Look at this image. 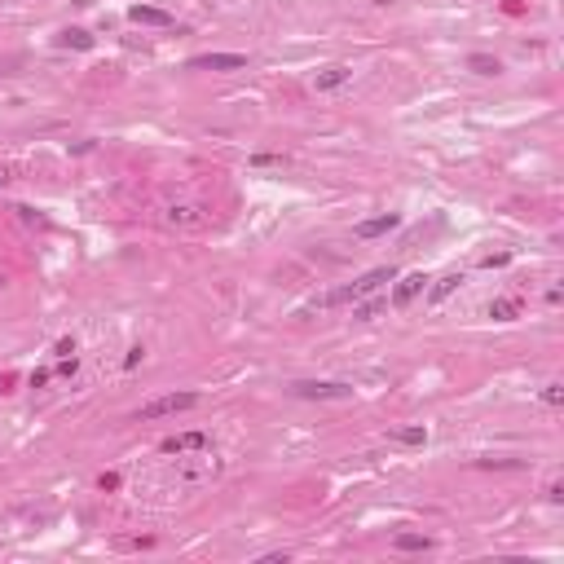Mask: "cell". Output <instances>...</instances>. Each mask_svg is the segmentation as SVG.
I'll list each match as a JSON object with an SVG mask.
<instances>
[{"label": "cell", "mask_w": 564, "mask_h": 564, "mask_svg": "<svg viewBox=\"0 0 564 564\" xmlns=\"http://www.w3.org/2000/svg\"><path fill=\"white\" fill-rule=\"evenodd\" d=\"M295 397H305V402H344V397H353V384H340V379H300V384H291Z\"/></svg>", "instance_id": "cell-1"}, {"label": "cell", "mask_w": 564, "mask_h": 564, "mask_svg": "<svg viewBox=\"0 0 564 564\" xmlns=\"http://www.w3.org/2000/svg\"><path fill=\"white\" fill-rule=\"evenodd\" d=\"M397 274H392V264H384V269H371V274H361L353 287H344V291H335V295H326L322 305H340V300H361V295H371V291H379L384 282H392Z\"/></svg>", "instance_id": "cell-2"}, {"label": "cell", "mask_w": 564, "mask_h": 564, "mask_svg": "<svg viewBox=\"0 0 564 564\" xmlns=\"http://www.w3.org/2000/svg\"><path fill=\"white\" fill-rule=\"evenodd\" d=\"M198 406V392H168V397H155L137 410V419H163V414H186Z\"/></svg>", "instance_id": "cell-3"}, {"label": "cell", "mask_w": 564, "mask_h": 564, "mask_svg": "<svg viewBox=\"0 0 564 564\" xmlns=\"http://www.w3.org/2000/svg\"><path fill=\"white\" fill-rule=\"evenodd\" d=\"M190 66L194 71H243L247 58L243 53H198V58H190Z\"/></svg>", "instance_id": "cell-4"}, {"label": "cell", "mask_w": 564, "mask_h": 564, "mask_svg": "<svg viewBox=\"0 0 564 564\" xmlns=\"http://www.w3.org/2000/svg\"><path fill=\"white\" fill-rule=\"evenodd\" d=\"M348 79H353V71L335 62V66H322V71L313 75V89H318V93H335V89H344V84H348Z\"/></svg>", "instance_id": "cell-5"}, {"label": "cell", "mask_w": 564, "mask_h": 564, "mask_svg": "<svg viewBox=\"0 0 564 564\" xmlns=\"http://www.w3.org/2000/svg\"><path fill=\"white\" fill-rule=\"evenodd\" d=\"M128 18L137 27H172V13L168 9H155V5H132Z\"/></svg>", "instance_id": "cell-6"}, {"label": "cell", "mask_w": 564, "mask_h": 564, "mask_svg": "<svg viewBox=\"0 0 564 564\" xmlns=\"http://www.w3.org/2000/svg\"><path fill=\"white\" fill-rule=\"evenodd\" d=\"M423 282H428L423 274H406V278H402V282L392 287V309H406V305L414 300V295L423 291Z\"/></svg>", "instance_id": "cell-7"}, {"label": "cell", "mask_w": 564, "mask_h": 564, "mask_svg": "<svg viewBox=\"0 0 564 564\" xmlns=\"http://www.w3.org/2000/svg\"><path fill=\"white\" fill-rule=\"evenodd\" d=\"M207 437L203 432H181V437H168L163 441V454H181V450H203Z\"/></svg>", "instance_id": "cell-8"}, {"label": "cell", "mask_w": 564, "mask_h": 564, "mask_svg": "<svg viewBox=\"0 0 564 564\" xmlns=\"http://www.w3.org/2000/svg\"><path fill=\"white\" fill-rule=\"evenodd\" d=\"M388 229H397V212H384V217H375V221H361L357 238H379V234H388Z\"/></svg>", "instance_id": "cell-9"}, {"label": "cell", "mask_w": 564, "mask_h": 564, "mask_svg": "<svg viewBox=\"0 0 564 564\" xmlns=\"http://www.w3.org/2000/svg\"><path fill=\"white\" fill-rule=\"evenodd\" d=\"M168 225L194 229V225H203V217H198V207H190V203H172V207H168Z\"/></svg>", "instance_id": "cell-10"}, {"label": "cell", "mask_w": 564, "mask_h": 564, "mask_svg": "<svg viewBox=\"0 0 564 564\" xmlns=\"http://www.w3.org/2000/svg\"><path fill=\"white\" fill-rule=\"evenodd\" d=\"M58 44H62V49H79V53H89V49H93V36H89L84 27H66L62 36H58Z\"/></svg>", "instance_id": "cell-11"}, {"label": "cell", "mask_w": 564, "mask_h": 564, "mask_svg": "<svg viewBox=\"0 0 564 564\" xmlns=\"http://www.w3.org/2000/svg\"><path fill=\"white\" fill-rule=\"evenodd\" d=\"M459 287H463V274H445V278H437V287L428 291V300H432V305H441L445 295H454Z\"/></svg>", "instance_id": "cell-12"}, {"label": "cell", "mask_w": 564, "mask_h": 564, "mask_svg": "<svg viewBox=\"0 0 564 564\" xmlns=\"http://www.w3.org/2000/svg\"><path fill=\"white\" fill-rule=\"evenodd\" d=\"M388 441H397V445H423V441H428V428H423V423H414V428H392Z\"/></svg>", "instance_id": "cell-13"}, {"label": "cell", "mask_w": 564, "mask_h": 564, "mask_svg": "<svg viewBox=\"0 0 564 564\" xmlns=\"http://www.w3.org/2000/svg\"><path fill=\"white\" fill-rule=\"evenodd\" d=\"M489 318H499V322L520 318V300H516V295H503V300H494V305H489Z\"/></svg>", "instance_id": "cell-14"}, {"label": "cell", "mask_w": 564, "mask_h": 564, "mask_svg": "<svg viewBox=\"0 0 564 564\" xmlns=\"http://www.w3.org/2000/svg\"><path fill=\"white\" fill-rule=\"evenodd\" d=\"M468 71H476V75H499L503 62L489 58V53H472V58H468Z\"/></svg>", "instance_id": "cell-15"}, {"label": "cell", "mask_w": 564, "mask_h": 564, "mask_svg": "<svg viewBox=\"0 0 564 564\" xmlns=\"http://www.w3.org/2000/svg\"><path fill=\"white\" fill-rule=\"evenodd\" d=\"M392 546H397V551H428V546H432V538H423V534H397Z\"/></svg>", "instance_id": "cell-16"}, {"label": "cell", "mask_w": 564, "mask_h": 564, "mask_svg": "<svg viewBox=\"0 0 564 564\" xmlns=\"http://www.w3.org/2000/svg\"><path fill=\"white\" fill-rule=\"evenodd\" d=\"M384 309H388V300H375V305H361V309L353 313V318H357V322H371V318H379Z\"/></svg>", "instance_id": "cell-17"}, {"label": "cell", "mask_w": 564, "mask_h": 564, "mask_svg": "<svg viewBox=\"0 0 564 564\" xmlns=\"http://www.w3.org/2000/svg\"><path fill=\"white\" fill-rule=\"evenodd\" d=\"M480 468H525L520 459H476Z\"/></svg>", "instance_id": "cell-18"}, {"label": "cell", "mask_w": 564, "mask_h": 564, "mask_svg": "<svg viewBox=\"0 0 564 564\" xmlns=\"http://www.w3.org/2000/svg\"><path fill=\"white\" fill-rule=\"evenodd\" d=\"M542 402H546V406H560V402H564V388H560V384H546V388H542Z\"/></svg>", "instance_id": "cell-19"}, {"label": "cell", "mask_w": 564, "mask_h": 564, "mask_svg": "<svg viewBox=\"0 0 564 564\" xmlns=\"http://www.w3.org/2000/svg\"><path fill=\"white\" fill-rule=\"evenodd\" d=\"M141 357H146V348L137 344V348H128V357H124V371H137L141 366Z\"/></svg>", "instance_id": "cell-20"}, {"label": "cell", "mask_w": 564, "mask_h": 564, "mask_svg": "<svg viewBox=\"0 0 564 564\" xmlns=\"http://www.w3.org/2000/svg\"><path fill=\"white\" fill-rule=\"evenodd\" d=\"M511 256L507 252H494V256H485V260H480V264H485V269H499V264H507Z\"/></svg>", "instance_id": "cell-21"}, {"label": "cell", "mask_w": 564, "mask_h": 564, "mask_svg": "<svg viewBox=\"0 0 564 564\" xmlns=\"http://www.w3.org/2000/svg\"><path fill=\"white\" fill-rule=\"evenodd\" d=\"M256 168H274V163H282V155H252Z\"/></svg>", "instance_id": "cell-22"}, {"label": "cell", "mask_w": 564, "mask_h": 564, "mask_svg": "<svg viewBox=\"0 0 564 564\" xmlns=\"http://www.w3.org/2000/svg\"><path fill=\"white\" fill-rule=\"evenodd\" d=\"M58 371H62V375H66V379H71V375H75V371H79V361H75V357H62V366H58Z\"/></svg>", "instance_id": "cell-23"}, {"label": "cell", "mask_w": 564, "mask_h": 564, "mask_svg": "<svg viewBox=\"0 0 564 564\" xmlns=\"http://www.w3.org/2000/svg\"><path fill=\"white\" fill-rule=\"evenodd\" d=\"M58 357H75V340H58Z\"/></svg>", "instance_id": "cell-24"}, {"label": "cell", "mask_w": 564, "mask_h": 564, "mask_svg": "<svg viewBox=\"0 0 564 564\" xmlns=\"http://www.w3.org/2000/svg\"><path fill=\"white\" fill-rule=\"evenodd\" d=\"M102 489H120V472H106L102 476Z\"/></svg>", "instance_id": "cell-25"}, {"label": "cell", "mask_w": 564, "mask_h": 564, "mask_svg": "<svg viewBox=\"0 0 564 564\" xmlns=\"http://www.w3.org/2000/svg\"><path fill=\"white\" fill-rule=\"evenodd\" d=\"M546 499H551V503H564V485H560V480H556L551 489H546Z\"/></svg>", "instance_id": "cell-26"}, {"label": "cell", "mask_w": 564, "mask_h": 564, "mask_svg": "<svg viewBox=\"0 0 564 564\" xmlns=\"http://www.w3.org/2000/svg\"><path fill=\"white\" fill-rule=\"evenodd\" d=\"M13 66H18V58H0V75H9Z\"/></svg>", "instance_id": "cell-27"}, {"label": "cell", "mask_w": 564, "mask_h": 564, "mask_svg": "<svg viewBox=\"0 0 564 564\" xmlns=\"http://www.w3.org/2000/svg\"><path fill=\"white\" fill-rule=\"evenodd\" d=\"M9 384H13V375H0V392H9Z\"/></svg>", "instance_id": "cell-28"}, {"label": "cell", "mask_w": 564, "mask_h": 564, "mask_svg": "<svg viewBox=\"0 0 564 564\" xmlns=\"http://www.w3.org/2000/svg\"><path fill=\"white\" fill-rule=\"evenodd\" d=\"M9 177H13V172H9V168H0V181H9Z\"/></svg>", "instance_id": "cell-29"}]
</instances>
